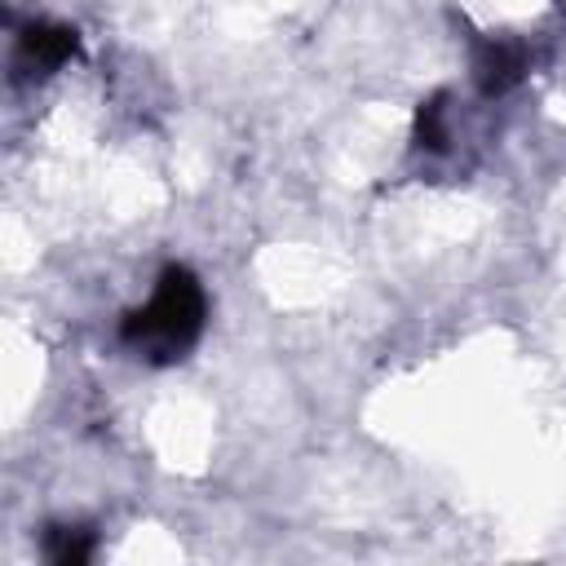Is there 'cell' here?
I'll return each mask as SVG.
<instances>
[{
  "instance_id": "obj_1",
  "label": "cell",
  "mask_w": 566,
  "mask_h": 566,
  "mask_svg": "<svg viewBox=\"0 0 566 566\" xmlns=\"http://www.w3.org/2000/svg\"><path fill=\"white\" fill-rule=\"evenodd\" d=\"M203 314H208V301H203L199 279L186 265H168L155 283V296L142 310L124 314L119 336L128 349L164 367V363H177L199 340Z\"/></svg>"
},
{
  "instance_id": "obj_2",
  "label": "cell",
  "mask_w": 566,
  "mask_h": 566,
  "mask_svg": "<svg viewBox=\"0 0 566 566\" xmlns=\"http://www.w3.org/2000/svg\"><path fill=\"white\" fill-rule=\"evenodd\" d=\"M75 49H80V40L62 22H31L22 31V40H18V57L27 66H35V71H57L62 62L75 57Z\"/></svg>"
},
{
  "instance_id": "obj_3",
  "label": "cell",
  "mask_w": 566,
  "mask_h": 566,
  "mask_svg": "<svg viewBox=\"0 0 566 566\" xmlns=\"http://www.w3.org/2000/svg\"><path fill=\"white\" fill-rule=\"evenodd\" d=\"M473 75H478V88L486 97H500L509 93L522 75H526V49L513 44V40H495V44H482L478 62H473Z\"/></svg>"
},
{
  "instance_id": "obj_4",
  "label": "cell",
  "mask_w": 566,
  "mask_h": 566,
  "mask_svg": "<svg viewBox=\"0 0 566 566\" xmlns=\"http://www.w3.org/2000/svg\"><path fill=\"white\" fill-rule=\"evenodd\" d=\"M44 553L53 566H84L93 557V535L84 526H53L44 535Z\"/></svg>"
},
{
  "instance_id": "obj_5",
  "label": "cell",
  "mask_w": 566,
  "mask_h": 566,
  "mask_svg": "<svg viewBox=\"0 0 566 566\" xmlns=\"http://www.w3.org/2000/svg\"><path fill=\"white\" fill-rule=\"evenodd\" d=\"M447 102V93H438V97H429L424 106H420V115H416V142L420 146H429V150H442L447 146V133H442V106Z\"/></svg>"
}]
</instances>
